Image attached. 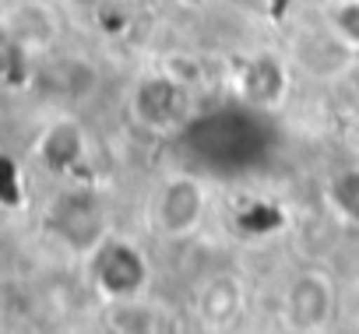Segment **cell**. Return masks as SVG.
Instances as JSON below:
<instances>
[{
  "label": "cell",
  "instance_id": "cell-1",
  "mask_svg": "<svg viewBox=\"0 0 359 334\" xmlns=\"http://www.w3.org/2000/svg\"><path fill=\"white\" fill-rule=\"evenodd\" d=\"M92 274L102 295L109 299H134L148 281V264L141 250H134L123 239H102L92 257Z\"/></svg>",
  "mask_w": 359,
  "mask_h": 334
},
{
  "label": "cell",
  "instance_id": "cell-2",
  "mask_svg": "<svg viewBox=\"0 0 359 334\" xmlns=\"http://www.w3.org/2000/svg\"><path fill=\"white\" fill-rule=\"evenodd\" d=\"M205 215V187L194 176H172L158 187L151 218L162 236H187Z\"/></svg>",
  "mask_w": 359,
  "mask_h": 334
},
{
  "label": "cell",
  "instance_id": "cell-3",
  "mask_svg": "<svg viewBox=\"0 0 359 334\" xmlns=\"http://www.w3.org/2000/svg\"><path fill=\"white\" fill-rule=\"evenodd\" d=\"M134 116L151 130H172L191 116V92L165 74L144 78L134 88Z\"/></svg>",
  "mask_w": 359,
  "mask_h": 334
},
{
  "label": "cell",
  "instance_id": "cell-4",
  "mask_svg": "<svg viewBox=\"0 0 359 334\" xmlns=\"http://www.w3.org/2000/svg\"><path fill=\"white\" fill-rule=\"evenodd\" d=\"M331 313H334V285L320 271H303L282 299V316L299 334L320 330L331 320Z\"/></svg>",
  "mask_w": 359,
  "mask_h": 334
},
{
  "label": "cell",
  "instance_id": "cell-5",
  "mask_svg": "<svg viewBox=\"0 0 359 334\" xmlns=\"http://www.w3.org/2000/svg\"><path fill=\"white\" fill-rule=\"evenodd\" d=\"M53 229L60 239H67L71 246H92L99 239V229H102V218H99V208L92 197L85 194H67L57 201L53 215H50Z\"/></svg>",
  "mask_w": 359,
  "mask_h": 334
},
{
  "label": "cell",
  "instance_id": "cell-6",
  "mask_svg": "<svg viewBox=\"0 0 359 334\" xmlns=\"http://www.w3.org/2000/svg\"><path fill=\"white\" fill-rule=\"evenodd\" d=\"M81 155H85V134L74 120H57L53 127H46L39 141V158L46 162V169L67 173L81 162Z\"/></svg>",
  "mask_w": 359,
  "mask_h": 334
},
{
  "label": "cell",
  "instance_id": "cell-7",
  "mask_svg": "<svg viewBox=\"0 0 359 334\" xmlns=\"http://www.w3.org/2000/svg\"><path fill=\"white\" fill-rule=\"evenodd\" d=\"M243 306V288L233 274H219L205 285L201 299H198V309H201V323L212 327V330H222L236 320Z\"/></svg>",
  "mask_w": 359,
  "mask_h": 334
},
{
  "label": "cell",
  "instance_id": "cell-8",
  "mask_svg": "<svg viewBox=\"0 0 359 334\" xmlns=\"http://www.w3.org/2000/svg\"><path fill=\"white\" fill-rule=\"evenodd\" d=\"M240 92L254 106H275L285 92V67L275 57H254L240 74Z\"/></svg>",
  "mask_w": 359,
  "mask_h": 334
},
{
  "label": "cell",
  "instance_id": "cell-9",
  "mask_svg": "<svg viewBox=\"0 0 359 334\" xmlns=\"http://www.w3.org/2000/svg\"><path fill=\"white\" fill-rule=\"evenodd\" d=\"M106 323H109L116 334H155V330H158L155 309L144 306V302H137V295H134V299H113Z\"/></svg>",
  "mask_w": 359,
  "mask_h": 334
},
{
  "label": "cell",
  "instance_id": "cell-10",
  "mask_svg": "<svg viewBox=\"0 0 359 334\" xmlns=\"http://www.w3.org/2000/svg\"><path fill=\"white\" fill-rule=\"evenodd\" d=\"M331 201H334V208H338L348 222H359V169L341 173V176L331 183Z\"/></svg>",
  "mask_w": 359,
  "mask_h": 334
},
{
  "label": "cell",
  "instance_id": "cell-11",
  "mask_svg": "<svg viewBox=\"0 0 359 334\" xmlns=\"http://www.w3.org/2000/svg\"><path fill=\"white\" fill-rule=\"evenodd\" d=\"M331 29L341 43L359 46V0H341L331 11Z\"/></svg>",
  "mask_w": 359,
  "mask_h": 334
},
{
  "label": "cell",
  "instance_id": "cell-12",
  "mask_svg": "<svg viewBox=\"0 0 359 334\" xmlns=\"http://www.w3.org/2000/svg\"><path fill=\"white\" fill-rule=\"evenodd\" d=\"M18 50H22V46L11 39V32H8V29H0V78H8V74H11V60L18 57Z\"/></svg>",
  "mask_w": 359,
  "mask_h": 334
}]
</instances>
